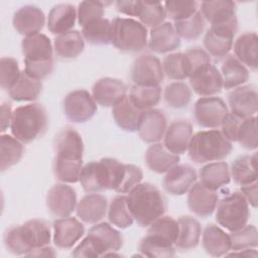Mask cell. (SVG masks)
Listing matches in <instances>:
<instances>
[{
  "instance_id": "6da1fadb",
  "label": "cell",
  "mask_w": 258,
  "mask_h": 258,
  "mask_svg": "<svg viewBox=\"0 0 258 258\" xmlns=\"http://www.w3.org/2000/svg\"><path fill=\"white\" fill-rule=\"evenodd\" d=\"M53 148L55 156L52 169L55 178L63 183L78 182L84 166V142L81 134L73 127L62 128L54 137Z\"/></svg>"
},
{
  "instance_id": "7a4b0ae2",
  "label": "cell",
  "mask_w": 258,
  "mask_h": 258,
  "mask_svg": "<svg viewBox=\"0 0 258 258\" xmlns=\"http://www.w3.org/2000/svg\"><path fill=\"white\" fill-rule=\"evenodd\" d=\"M126 170V164L111 157L85 164L80 174V183L86 192L113 189L118 192Z\"/></svg>"
},
{
  "instance_id": "3957f363",
  "label": "cell",
  "mask_w": 258,
  "mask_h": 258,
  "mask_svg": "<svg viewBox=\"0 0 258 258\" xmlns=\"http://www.w3.org/2000/svg\"><path fill=\"white\" fill-rule=\"evenodd\" d=\"M126 203L134 221L141 227H148L166 211L165 198L149 182H140L132 188L126 196Z\"/></svg>"
},
{
  "instance_id": "277c9868",
  "label": "cell",
  "mask_w": 258,
  "mask_h": 258,
  "mask_svg": "<svg viewBox=\"0 0 258 258\" xmlns=\"http://www.w3.org/2000/svg\"><path fill=\"white\" fill-rule=\"evenodd\" d=\"M51 233L47 222L39 219L28 220L22 225L9 228L3 237L6 249L14 255H26L31 250L47 246Z\"/></svg>"
},
{
  "instance_id": "5b68a950",
  "label": "cell",
  "mask_w": 258,
  "mask_h": 258,
  "mask_svg": "<svg viewBox=\"0 0 258 258\" xmlns=\"http://www.w3.org/2000/svg\"><path fill=\"white\" fill-rule=\"evenodd\" d=\"M24 55V73L35 80H43L53 70V47L43 33L25 36L21 41Z\"/></svg>"
},
{
  "instance_id": "8992f818",
  "label": "cell",
  "mask_w": 258,
  "mask_h": 258,
  "mask_svg": "<svg viewBox=\"0 0 258 258\" xmlns=\"http://www.w3.org/2000/svg\"><path fill=\"white\" fill-rule=\"evenodd\" d=\"M48 126L45 108L37 103L19 106L13 110L10 130L22 143H30L43 136Z\"/></svg>"
},
{
  "instance_id": "52a82bcc",
  "label": "cell",
  "mask_w": 258,
  "mask_h": 258,
  "mask_svg": "<svg viewBox=\"0 0 258 258\" xmlns=\"http://www.w3.org/2000/svg\"><path fill=\"white\" fill-rule=\"evenodd\" d=\"M232 149V142L227 140L221 131L210 129L199 131L191 136L187 152L196 163H207L224 159Z\"/></svg>"
},
{
  "instance_id": "ba28073f",
  "label": "cell",
  "mask_w": 258,
  "mask_h": 258,
  "mask_svg": "<svg viewBox=\"0 0 258 258\" xmlns=\"http://www.w3.org/2000/svg\"><path fill=\"white\" fill-rule=\"evenodd\" d=\"M146 26L132 18L116 17L111 21V43L121 51L137 52L148 43Z\"/></svg>"
},
{
  "instance_id": "9c48e42d",
  "label": "cell",
  "mask_w": 258,
  "mask_h": 258,
  "mask_svg": "<svg viewBox=\"0 0 258 258\" xmlns=\"http://www.w3.org/2000/svg\"><path fill=\"white\" fill-rule=\"evenodd\" d=\"M215 211L218 224L230 232L245 226L250 216L249 204L241 191H234L218 201Z\"/></svg>"
},
{
  "instance_id": "30bf717a",
  "label": "cell",
  "mask_w": 258,
  "mask_h": 258,
  "mask_svg": "<svg viewBox=\"0 0 258 258\" xmlns=\"http://www.w3.org/2000/svg\"><path fill=\"white\" fill-rule=\"evenodd\" d=\"M237 30V17L226 23L211 25L204 36V46L208 54L216 58L226 57L233 47Z\"/></svg>"
},
{
  "instance_id": "8fae6325",
  "label": "cell",
  "mask_w": 258,
  "mask_h": 258,
  "mask_svg": "<svg viewBox=\"0 0 258 258\" xmlns=\"http://www.w3.org/2000/svg\"><path fill=\"white\" fill-rule=\"evenodd\" d=\"M63 111L67 118L74 123H85L97 112V103L87 90L70 92L63 100Z\"/></svg>"
},
{
  "instance_id": "7c38bea8",
  "label": "cell",
  "mask_w": 258,
  "mask_h": 258,
  "mask_svg": "<svg viewBox=\"0 0 258 258\" xmlns=\"http://www.w3.org/2000/svg\"><path fill=\"white\" fill-rule=\"evenodd\" d=\"M228 114L229 109L226 103L219 97H202L194 107L195 120L204 128L216 129L220 127Z\"/></svg>"
},
{
  "instance_id": "4fadbf2b",
  "label": "cell",
  "mask_w": 258,
  "mask_h": 258,
  "mask_svg": "<svg viewBox=\"0 0 258 258\" xmlns=\"http://www.w3.org/2000/svg\"><path fill=\"white\" fill-rule=\"evenodd\" d=\"M134 85L159 86L164 78L161 61L152 54H142L135 58L130 70Z\"/></svg>"
},
{
  "instance_id": "5bb4252c",
  "label": "cell",
  "mask_w": 258,
  "mask_h": 258,
  "mask_svg": "<svg viewBox=\"0 0 258 258\" xmlns=\"http://www.w3.org/2000/svg\"><path fill=\"white\" fill-rule=\"evenodd\" d=\"M45 205L51 216L55 218L69 217L77 208V192L67 183L54 184L46 194Z\"/></svg>"
},
{
  "instance_id": "9a60e30c",
  "label": "cell",
  "mask_w": 258,
  "mask_h": 258,
  "mask_svg": "<svg viewBox=\"0 0 258 258\" xmlns=\"http://www.w3.org/2000/svg\"><path fill=\"white\" fill-rule=\"evenodd\" d=\"M228 103L231 113L241 118L253 117L258 111L257 90L253 85L234 88L228 94Z\"/></svg>"
},
{
  "instance_id": "2e32d148",
  "label": "cell",
  "mask_w": 258,
  "mask_h": 258,
  "mask_svg": "<svg viewBox=\"0 0 258 258\" xmlns=\"http://www.w3.org/2000/svg\"><path fill=\"white\" fill-rule=\"evenodd\" d=\"M127 94V86L118 79L105 77L99 79L92 88V96L102 107H114Z\"/></svg>"
},
{
  "instance_id": "e0dca14e",
  "label": "cell",
  "mask_w": 258,
  "mask_h": 258,
  "mask_svg": "<svg viewBox=\"0 0 258 258\" xmlns=\"http://www.w3.org/2000/svg\"><path fill=\"white\" fill-rule=\"evenodd\" d=\"M188 79L194 92L202 97L214 96L219 94L223 89L221 73L212 63L203 67Z\"/></svg>"
},
{
  "instance_id": "ac0fdd59",
  "label": "cell",
  "mask_w": 258,
  "mask_h": 258,
  "mask_svg": "<svg viewBox=\"0 0 258 258\" xmlns=\"http://www.w3.org/2000/svg\"><path fill=\"white\" fill-rule=\"evenodd\" d=\"M196 170L188 164H176L165 172L162 179L163 188L172 196H182L197 181Z\"/></svg>"
},
{
  "instance_id": "d6986e66",
  "label": "cell",
  "mask_w": 258,
  "mask_h": 258,
  "mask_svg": "<svg viewBox=\"0 0 258 258\" xmlns=\"http://www.w3.org/2000/svg\"><path fill=\"white\" fill-rule=\"evenodd\" d=\"M12 24L14 29L21 35L29 36L43 28L45 24V15L43 11L35 5H24L15 11Z\"/></svg>"
},
{
  "instance_id": "ffe728a7",
  "label": "cell",
  "mask_w": 258,
  "mask_h": 258,
  "mask_svg": "<svg viewBox=\"0 0 258 258\" xmlns=\"http://www.w3.org/2000/svg\"><path fill=\"white\" fill-rule=\"evenodd\" d=\"M53 243L60 249L72 248L85 234V226L74 217L57 218L53 224Z\"/></svg>"
},
{
  "instance_id": "44dd1931",
  "label": "cell",
  "mask_w": 258,
  "mask_h": 258,
  "mask_svg": "<svg viewBox=\"0 0 258 258\" xmlns=\"http://www.w3.org/2000/svg\"><path fill=\"white\" fill-rule=\"evenodd\" d=\"M218 201L217 192L201 182L196 181L187 191V207L191 213L201 218L210 217L215 212Z\"/></svg>"
},
{
  "instance_id": "7402d4cb",
  "label": "cell",
  "mask_w": 258,
  "mask_h": 258,
  "mask_svg": "<svg viewBox=\"0 0 258 258\" xmlns=\"http://www.w3.org/2000/svg\"><path fill=\"white\" fill-rule=\"evenodd\" d=\"M167 128L166 117L158 109L144 111L138 127V135L146 143H157L160 141Z\"/></svg>"
},
{
  "instance_id": "603a6c76",
  "label": "cell",
  "mask_w": 258,
  "mask_h": 258,
  "mask_svg": "<svg viewBox=\"0 0 258 258\" xmlns=\"http://www.w3.org/2000/svg\"><path fill=\"white\" fill-rule=\"evenodd\" d=\"M191 136V123L187 120H176L166 128L163 145L169 152L179 155L187 151Z\"/></svg>"
},
{
  "instance_id": "cb8c5ba5",
  "label": "cell",
  "mask_w": 258,
  "mask_h": 258,
  "mask_svg": "<svg viewBox=\"0 0 258 258\" xmlns=\"http://www.w3.org/2000/svg\"><path fill=\"white\" fill-rule=\"evenodd\" d=\"M108 210V202L105 196L97 192H89L78 202L77 216L87 224H97L102 221Z\"/></svg>"
},
{
  "instance_id": "d4e9b609",
  "label": "cell",
  "mask_w": 258,
  "mask_h": 258,
  "mask_svg": "<svg viewBox=\"0 0 258 258\" xmlns=\"http://www.w3.org/2000/svg\"><path fill=\"white\" fill-rule=\"evenodd\" d=\"M180 46V38L177 35L173 24L163 22L151 28L149 33L148 47L157 53H166L175 50Z\"/></svg>"
},
{
  "instance_id": "484cf974",
  "label": "cell",
  "mask_w": 258,
  "mask_h": 258,
  "mask_svg": "<svg viewBox=\"0 0 258 258\" xmlns=\"http://www.w3.org/2000/svg\"><path fill=\"white\" fill-rule=\"evenodd\" d=\"M202 246L206 253L210 256H225L231 250L230 235L219 226L210 224L203 232Z\"/></svg>"
},
{
  "instance_id": "4316f807",
  "label": "cell",
  "mask_w": 258,
  "mask_h": 258,
  "mask_svg": "<svg viewBox=\"0 0 258 258\" xmlns=\"http://www.w3.org/2000/svg\"><path fill=\"white\" fill-rule=\"evenodd\" d=\"M76 19V8L72 4L59 3L54 5L48 13L47 28L52 34L60 35L72 30Z\"/></svg>"
},
{
  "instance_id": "83f0119b",
  "label": "cell",
  "mask_w": 258,
  "mask_h": 258,
  "mask_svg": "<svg viewBox=\"0 0 258 258\" xmlns=\"http://www.w3.org/2000/svg\"><path fill=\"white\" fill-rule=\"evenodd\" d=\"M143 112L144 111L139 110L133 105L128 96H125L120 102L112 107L114 121L119 128L127 132L138 130Z\"/></svg>"
},
{
  "instance_id": "f1b7e54d",
  "label": "cell",
  "mask_w": 258,
  "mask_h": 258,
  "mask_svg": "<svg viewBox=\"0 0 258 258\" xmlns=\"http://www.w3.org/2000/svg\"><path fill=\"white\" fill-rule=\"evenodd\" d=\"M179 156L169 152L163 144L152 143L145 152L147 167L156 173H165L171 167L179 163Z\"/></svg>"
},
{
  "instance_id": "f546056e",
  "label": "cell",
  "mask_w": 258,
  "mask_h": 258,
  "mask_svg": "<svg viewBox=\"0 0 258 258\" xmlns=\"http://www.w3.org/2000/svg\"><path fill=\"white\" fill-rule=\"evenodd\" d=\"M201 14L213 24H222L236 18V4L230 0L204 1L201 4Z\"/></svg>"
},
{
  "instance_id": "4dcf8cb0",
  "label": "cell",
  "mask_w": 258,
  "mask_h": 258,
  "mask_svg": "<svg viewBox=\"0 0 258 258\" xmlns=\"http://www.w3.org/2000/svg\"><path fill=\"white\" fill-rule=\"evenodd\" d=\"M201 183L212 190L229 184L231 180L230 168L225 161L209 162L200 169Z\"/></svg>"
},
{
  "instance_id": "1f68e13d",
  "label": "cell",
  "mask_w": 258,
  "mask_h": 258,
  "mask_svg": "<svg viewBox=\"0 0 258 258\" xmlns=\"http://www.w3.org/2000/svg\"><path fill=\"white\" fill-rule=\"evenodd\" d=\"M177 222L178 235L174 242V246L181 251L196 248L202 235V227L199 221L189 216H182L178 218Z\"/></svg>"
},
{
  "instance_id": "d6a6232c",
  "label": "cell",
  "mask_w": 258,
  "mask_h": 258,
  "mask_svg": "<svg viewBox=\"0 0 258 258\" xmlns=\"http://www.w3.org/2000/svg\"><path fill=\"white\" fill-rule=\"evenodd\" d=\"M236 58L251 68H258V37L255 32H246L240 35L234 43Z\"/></svg>"
},
{
  "instance_id": "836d02e7",
  "label": "cell",
  "mask_w": 258,
  "mask_h": 258,
  "mask_svg": "<svg viewBox=\"0 0 258 258\" xmlns=\"http://www.w3.org/2000/svg\"><path fill=\"white\" fill-rule=\"evenodd\" d=\"M85 48V40L78 30H71L56 35L53 41V49L60 58L72 59L79 56Z\"/></svg>"
},
{
  "instance_id": "e575fe53",
  "label": "cell",
  "mask_w": 258,
  "mask_h": 258,
  "mask_svg": "<svg viewBox=\"0 0 258 258\" xmlns=\"http://www.w3.org/2000/svg\"><path fill=\"white\" fill-rule=\"evenodd\" d=\"M223 88L234 89L243 86L249 79V72L234 54H228L221 68Z\"/></svg>"
},
{
  "instance_id": "d590c367",
  "label": "cell",
  "mask_w": 258,
  "mask_h": 258,
  "mask_svg": "<svg viewBox=\"0 0 258 258\" xmlns=\"http://www.w3.org/2000/svg\"><path fill=\"white\" fill-rule=\"evenodd\" d=\"M42 91L41 81L35 80L21 72L18 80L8 90L9 97L16 102H31L38 98Z\"/></svg>"
},
{
  "instance_id": "8d00e7d4",
  "label": "cell",
  "mask_w": 258,
  "mask_h": 258,
  "mask_svg": "<svg viewBox=\"0 0 258 258\" xmlns=\"http://www.w3.org/2000/svg\"><path fill=\"white\" fill-rule=\"evenodd\" d=\"M230 174L240 185L257 181V153L237 157L231 164Z\"/></svg>"
},
{
  "instance_id": "74e56055",
  "label": "cell",
  "mask_w": 258,
  "mask_h": 258,
  "mask_svg": "<svg viewBox=\"0 0 258 258\" xmlns=\"http://www.w3.org/2000/svg\"><path fill=\"white\" fill-rule=\"evenodd\" d=\"M24 153L22 142L14 136L2 134L0 136V169L5 171L17 164Z\"/></svg>"
},
{
  "instance_id": "f35d334b",
  "label": "cell",
  "mask_w": 258,
  "mask_h": 258,
  "mask_svg": "<svg viewBox=\"0 0 258 258\" xmlns=\"http://www.w3.org/2000/svg\"><path fill=\"white\" fill-rule=\"evenodd\" d=\"M129 99L133 105L141 111L153 109L161 99V88L159 86L133 85L129 92Z\"/></svg>"
},
{
  "instance_id": "ab89813d",
  "label": "cell",
  "mask_w": 258,
  "mask_h": 258,
  "mask_svg": "<svg viewBox=\"0 0 258 258\" xmlns=\"http://www.w3.org/2000/svg\"><path fill=\"white\" fill-rule=\"evenodd\" d=\"M147 235L162 242L174 245L178 235V222L169 216H161L147 229Z\"/></svg>"
},
{
  "instance_id": "60d3db41",
  "label": "cell",
  "mask_w": 258,
  "mask_h": 258,
  "mask_svg": "<svg viewBox=\"0 0 258 258\" xmlns=\"http://www.w3.org/2000/svg\"><path fill=\"white\" fill-rule=\"evenodd\" d=\"M82 36L84 40L93 45H105L111 43V22L107 18H100L83 26Z\"/></svg>"
},
{
  "instance_id": "b9f144b4",
  "label": "cell",
  "mask_w": 258,
  "mask_h": 258,
  "mask_svg": "<svg viewBox=\"0 0 258 258\" xmlns=\"http://www.w3.org/2000/svg\"><path fill=\"white\" fill-rule=\"evenodd\" d=\"M136 17L144 26L154 28L162 24L166 18L164 6L161 2L138 0Z\"/></svg>"
},
{
  "instance_id": "7bdbcfd3",
  "label": "cell",
  "mask_w": 258,
  "mask_h": 258,
  "mask_svg": "<svg viewBox=\"0 0 258 258\" xmlns=\"http://www.w3.org/2000/svg\"><path fill=\"white\" fill-rule=\"evenodd\" d=\"M109 222L119 229H127L132 226L134 219L127 207L126 196L120 195L115 197L108 209Z\"/></svg>"
},
{
  "instance_id": "ee69618b",
  "label": "cell",
  "mask_w": 258,
  "mask_h": 258,
  "mask_svg": "<svg viewBox=\"0 0 258 258\" xmlns=\"http://www.w3.org/2000/svg\"><path fill=\"white\" fill-rule=\"evenodd\" d=\"M89 233L95 235L99 240H101V242L107 248L108 253L119 251L123 246L122 235L108 223L102 222L95 224L93 227H91Z\"/></svg>"
},
{
  "instance_id": "f6af8a7d",
  "label": "cell",
  "mask_w": 258,
  "mask_h": 258,
  "mask_svg": "<svg viewBox=\"0 0 258 258\" xmlns=\"http://www.w3.org/2000/svg\"><path fill=\"white\" fill-rule=\"evenodd\" d=\"M173 27L179 36L185 40H194L201 36L205 29V19L198 10L188 18L174 21Z\"/></svg>"
},
{
  "instance_id": "bcb514c9",
  "label": "cell",
  "mask_w": 258,
  "mask_h": 258,
  "mask_svg": "<svg viewBox=\"0 0 258 258\" xmlns=\"http://www.w3.org/2000/svg\"><path fill=\"white\" fill-rule=\"evenodd\" d=\"M165 103L174 109L186 107L191 100V90L183 82H173L168 84L164 89Z\"/></svg>"
},
{
  "instance_id": "7dc6e473",
  "label": "cell",
  "mask_w": 258,
  "mask_h": 258,
  "mask_svg": "<svg viewBox=\"0 0 258 258\" xmlns=\"http://www.w3.org/2000/svg\"><path fill=\"white\" fill-rule=\"evenodd\" d=\"M138 250L142 256L146 257H157V258H167L173 257L175 254L174 245L162 242L155 238L146 235L141 239Z\"/></svg>"
},
{
  "instance_id": "c3c4849f",
  "label": "cell",
  "mask_w": 258,
  "mask_h": 258,
  "mask_svg": "<svg viewBox=\"0 0 258 258\" xmlns=\"http://www.w3.org/2000/svg\"><path fill=\"white\" fill-rule=\"evenodd\" d=\"M231 249L240 251L258 246V231L254 225H245L242 228L231 232Z\"/></svg>"
},
{
  "instance_id": "681fc988",
  "label": "cell",
  "mask_w": 258,
  "mask_h": 258,
  "mask_svg": "<svg viewBox=\"0 0 258 258\" xmlns=\"http://www.w3.org/2000/svg\"><path fill=\"white\" fill-rule=\"evenodd\" d=\"M112 2H101V1H82L78 5L77 18L79 24L83 27L90 22L103 18L104 8L106 5Z\"/></svg>"
},
{
  "instance_id": "f907efd6",
  "label": "cell",
  "mask_w": 258,
  "mask_h": 258,
  "mask_svg": "<svg viewBox=\"0 0 258 258\" xmlns=\"http://www.w3.org/2000/svg\"><path fill=\"white\" fill-rule=\"evenodd\" d=\"M108 253L105 245L95 235H88L74 249L72 255L74 257H101Z\"/></svg>"
},
{
  "instance_id": "816d5d0a",
  "label": "cell",
  "mask_w": 258,
  "mask_h": 258,
  "mask_svg": "<svg viewBox=\"0 0 258 258\" xmlns=\"http://www.w3.org/2000/svg\"><path fill=\"white\" fill-rule=\"evenodd\" d=\"M209 63H211V56L201 47H191L183 53V68L186 78Z\"/></svg>"
},
{
  "instance_id": "f5cc1de1",
  "label": "cell",
  "mask_w": 258,
  "mask_h": 258,
  "mask_svg": "<svg viewBox=\"0 0 258 258\" xmlns=\"http://www.w3.org/2000/svg\"><path fill=\"white\" fill-rule=\"evenodd\" d=\"M237 142L246 149L253 150L258 146V137H257V117L244 118L237 137Z\"/></svg>"
},
{
  "instance_id": "db71d44e",
  "label": "cell",
  "mask_w": 258,
  "mask_h": 258,
  "mask_svg": "<svg viewBox=\"0 0 258 258\" xmlns=\"http://www.w3.org/2000/svg\"><path fill=\"white\" fill-rule=\"evenodd\" d=\"M163 6L166 16L173 21L188 18L198 11L197 1H166Z\"/></svg>"
},
{
  "instance_id": "11a10c76",
  "label": "cell",
  "mask_w": 258,
  "mask_h": 258,
  "mask_svg": "<svg viewBox=\"0 0 258 258\" xmlns=\"http://www.w3.org/2000/svg\"><path fill=\"white\" fill-rule=\"evenodd\" d=\"M161 66L164 75L168 79L175 81H182L186 79L183 68V53L173 52L167 54L163 58Z\"/></svg>"
},
{
  "instance_id": "9f6ffc18",
  "label": "cell",
  "mask_w": 258,
  "mask_h": 258,
  "mask_svg": "<svg viewBox=\"0 0 258 258\" xmlns=\"http://www.w3.org/2000/svg\"><path fill=\"white\" fill-rule=\"evenodd\" d=\"M21 72L15 58L5 56L0 59V86L4 90H9L18 80Z\"/></svg>"
},
{
  "instance_id": "6f0895ef",
  "label": "cell",
  "mask_w": 258,
  "mask_h": 258,
  "mask_svg": "<svg viewBox=\"0 0 258 258\" xmlns=\"http://www.w3.org/2000/svg\"><path fill=\"white\" fill-rule=\"evenodd\" d=\"M244 118H241L233 113H230L225 117V119L223 120L222 124H221V128H222V134L224 135V137L229 140L230 142H237V137H238V132L241 126V123L243 121Z\"/></svg>"
},
{
  "instance_id": "680465c9",
  "label": "cell",
  "mask_w": 258,
  "mask_h": 258,
  "mask_svg": "<svg viewBox=\"0 0 258 258\" xmlns=\"http://www.w3.org/2000/svg\"><path fill=\"white\" fill-rule=\"evenodd\" d=\"M241 194L246 199L247 203L253 208H257L258 204V194H257V181L241 185Z\"/></svg>"
},
{
  "instance_id": "91938a15",
  "label": "cell",
  "mask_w": 258,
  "mask_h": 258,
  "mask_svg": "<svg viewBox=\"0 0 258 258\" xmlns=\"http://www.w3.org/2000/svg\"><path fill=\"white\" fill-rule=\"evenodd\" d=\"M116 9L126 15L129 16H135L137 14L138 10V0L132 1V0H119L115 3Z\"/></svg>"
},
{
  "instance_id": "94428289",
  "label": "cell",
  "mask_w": 258,
  "mask_h": 258,
  "mask_svg": "<svg viewBox=\"0 0 258 258\" xmlns=\"http://www.w3.org/2000/svg\"><path fill=\"white\" fill-rule=\"evenodd\" d=\"M12 107L10 103L4 102L1 105V115H0V121H1V132H5L8 127H10L11 119H12Z\"/></svg>"
},
{
  "instance_id": "6125c7cd",
  "label": "cell",
  "mask_w": 258,
  "mask_h": 258,
  "mask_svg": "<svg viewBox=\"0 0 258 258\" xmlns=\"http://www.w3.org/2000/svg\"><path fill=\"white\" fill-rule=\"evenodd\" d=\"M25 256L27 257H54L56 256V253L54 252V250L47 246H43L34 250H31L30 252H28Z\"/></svg>"
}]
</instances>
